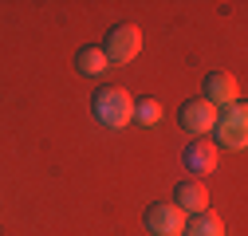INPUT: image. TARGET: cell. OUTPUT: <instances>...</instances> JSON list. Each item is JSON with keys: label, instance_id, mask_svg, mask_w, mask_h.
Wrapping results in <instances>:
<instances>
[{"label": "cell", "instance_id": "9c48e42d", "mask_svg": "<svg viewBox=\"0 0 248 236\" xmlns=\"http://www.w3.org/2000/svg\"><path fill=\"white\" fill-rule=\"evenodd\" d=\"M107 67H110V63H107V55H103V47H99V44H87V47H79V51H75V71H79V75L99 79Z\"/></svg>", "mask_w": 248, "mask_h": 236}, {"label": "cell", "instance_id": "277c9868", "mask_svg": "<svg viewBox=\"0 0 248 236\" xmlns=\"http://www.w3.org/2000/svg\"><path fill=\"white\" fill-rule=\"evenodd\" d=\"M185 221H189V217H185L173 201H154L146 209V232L150 236H181Z\"/></svg>", "mask_w": 248, "mask_h": 236}, {"label": "cell", "instance_id": "30bf717a", "mask_svg": "<svg viewBox=\"0 0 248 236\" xmlns=\"http://www.w3.org/2000/svg\"><path fill=\"white\" fill-rule=\"evenodd\" d=\"M181 236H225V221L205 209V213H197V217L185 221V232Z\"/></svg>", "mask_w": 248, "mask_h": 236}, {"label": "cell", "instance_id": "5b68a950", "mask_svg": "<svg viewBox=\"0 0 248 236\" xmlns=\"http://www.w3.org/2000/svg\"><path fill=\"white\" fill-rule=\"evenodd\" d=\"M177 122H181V130L185 134H213V126H217V106L213 103H205L201 95L197 99H185L181 106H177Z\"/></svg>", "mask_w": 248, "mask_h": 236}, {"label": "cell", "instance_id": "ba28073f", "mask_svg": "<svg viewBox=\"0 0 248 236\" xmlns=\"http://www.w3.org/2000/svg\"><path fill=\"white\" fill-rule=\"evenodd\" d=\"M181 162H185V169H189L193 177H205V173L217 165V146H213L209 138H193V142L181 150Z\"/></svg>", "mask_w": 248, "mask_h": 236}, {"label": "cell", "instance_id": "6da1fadb", "mask_svg": "<svg viewBox=\"0 0 248 236\" xmlns=\"http://www.w3.org/2000/svg\"><path fill=\"white\" fill-rule=\"evenodd\" d=\"M91 114H95L99 126L122 130V126L134 122V99L122 91V87H99V91L91 95Z\"/></svg>", "mask_w": 248, "mask_h": 236}, {"label": "cell", "instance_id": "8992f818", "mask_svg": "<svg viewBox=\"0 0 248 236\" xmlns=\"http://www.w3.org/2000/svg\"><path fill=\"white\" fill-rule=\"evenodd\" d=\"M201 99L213 103L217 110H225V106L240 103V87H236V79H232L229 71H209V75H205V95H201Z\"/></svg>", "mask_w": 248, "mask_h": 236}, {"label": "cell", "instance_id": "3957f363", "mask_svg": "<svg viewBox=\"0 0 248 236\" xmlns=\"http://www.w3.org/2000/svg\"><path fill=\"white\" fill-rule=\"evenodd\" d=\"M142 51V32H138V24H114L107 40H103V55H107V63H130V59H138Z\"/></svg>", "mask_w": 248, "mask_h": 236}, {"label": "cell", "instance_id": "52a82bcc", "mask_svg": "<svg viewBox=\"0 0 248 236\" xmlns=\"http://www.w3.org/2000/svg\"><path fill=\"white\" fill-rule=\"evenodd\" d=\"M173 205H177L185 217L205 213V209H209V189H205V181H201V177H185V181H177V189H173Z\"/></svg>", "mask_w": 248, "mask_h": 236}, {"label": "cell", "instance_id": "8fae6325", "mask_svg": "<svg viewBox=\"0 0 248 236\" xmlns=\"http://www.w3.org/2000/svg\"><path fill=\"white\" fill-rule=\"evenodd\" d=\"M158 118H162V103H158V99H134V122L154 126Z\"/></svg>", "mask_w": 248, "mask_h": 236}, {"label": "cell", "instance_id": "7a4b0ae2", "mask_svg": "<svg viewBox=\"0 0 248 236\" xmlns=\"http://www.w3.org/2000/svg\"><path fill=\"white\" fill-rule=\"evenodd\" d=\"M213 146H225V150H244L248 146V106L244 103H232L225 110H217Z\"/></svg>", "mask_w": 248, "mask_h": 236}]
</instances>
